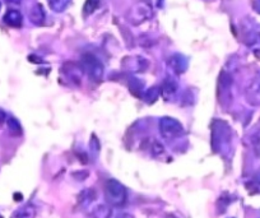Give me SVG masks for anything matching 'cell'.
I'll return each instance as SVG.
<instances>
[{"instance_id":"6da1fadb","label":"cell","mask_w":260,"mask_h":218,"mask_svg":"<svg viewBox=\"0 0 260 218\" xmlns=\"http://www.w3.org/2000/svg\"><path fill=\"white\" fill-rule=\"evenodd\" d=\"M105 199L111 207H124L128 202V190L120 181L110 179L105 184Z\"/></svg>"},{"instance_id":"7a4b0ae2","label":"cell","mask_w":260,"mask_h":218,"mask_svg":"<svg viewBox=\"0 0 260 218\" xmlns=\"http://www.w3.org/2000/svg\"><path fill=\"white\" fill-rule=\"evenodd\" d=\"M241 32L244 44L254 54L260 55V25L254 19L246 18L241 23Z\"/></svg>"},{"instance_id":"3957f363","label":"cell","mask_w":260,"mask_h":218,"mask_svg":"<svg viewBox=\"0 0 260 218\" xmlns=\"http://www.w3.org/2000/svg\"><path fill=\"white\" fill-rule=\"evenodd\" d=\"M158 129L161 136L166 140H175L184 136L185 129L179 120L170 116H163L159 119Z\"/></svg>"},{"instance_id":"277c9868","label":"cell","mask_w":260,"mask_h":218,"mask_svg":"<svg viewBox=\"0 0 260 218\" xmlns=\"http://www.w3.org/2000/svg\"><path fill=\"white\" fill-rule=\"evenodd\" d=\"M82 69L95 82H101L104 77V65L99 57L93 54H84L82 57Z\"/></svg>"},{"instance_id":"5b68a950","label":"cell","mask_w":260,"mask_h":218,"mask_svg":"<svg viewBox=\"0 0 260 218\" xmlns=\"http://www.w3.org/2000/svg\"><path fill=\"white\" fill-rule=\"evenodd\" d=\"M153 9L152 6L149 5L148 3L140 1L136 3L135 5H133L130 8V10L128 12V21L133 26H139L142 23L147 22L148 19L152 18Z\"/></svg>"},{"instance_id":"8992f818","label":"cell","mask_w":260,"mask_h":218,"mask_svg":"<svg viewBox=\"0 0 260 218\" xmlns=\"http://www.w3.org/2000/svg\"><path fill=\"white\" fill-rule=\"evenodd\" d=\"M245 98L251 106H260V73L255 74L246 85Z\"/></svg>"},{"instance_id":"52a82bcc","label":"cell","mask_w":260,"mask_h":218,"mask_svg":"<svg viewBox=\"0 0 260 218\" xmlns=\"http://www.w3.org/2000/svg\"><path fill=\"white\" fill-rule=\"evenodd\" d=\"M168 67L175 74H182L187 68L186 57L180 54H174L168 59Z\"/></svg>"},{"instance_id":"ba28073f","label":"cell","mask_w":260,"mask_h":218,"mask_svg":"<svg viewBox=\"0 0 260 218\" xmlns=\"http://www.w3.org/2000/svg\"><path fill=\"white\" fill-rule=\"evenodd\" d=\"M161 88V95L165 98H170L172 96L176 95V92L179 89V84L176 82V79L172 78V77H167V78L163 81L162 85L159 87Z\"/></svg>"},{"instance_id":"9c48e42d","label":"cell","mask_w":260,"mask_h":218,"mask_svg":"<svg viewBox=\"0 0 260 218\" xmlns=\"http://www.w3.org/2000/svg\"><path fill=\"white\" fill-rule=\"evenodd\" d=\"M4 23L8 25L9 27H14V28H18L21 27L23 23V17L21 14V12L17 9H9L5 13V16L3 18Z\"/></svg>"},{"instance_id":"30bf717a","label":"cell","mask_w":260,"mask_h":218,"mask_svg":"<svg viewBox=\"0 0 260 218\" xmlns=\"http://www.w3.org/2000/svg\"><path fill=\"white\" fill-rule=\"evenodd\" d=\"M35 207L31 206V204H27V206H23L17 209L16 212L12 215V218H35Z\"/></svg>"},{"instance_id":"8fae6325","label":"cell","mask_w":260,"mask_h":218,"mask_svg":"<svg viewBox=\"0 0 260 218\" xmlns=\"http://www.w3.org/2000/svg\"><path fill=\"white\" fill-rule=\"evenodd\" d=\"M29 18L35 25H42L45 21V12L42 9V6L40 4L35 5L31 9V13H29Z\"/></svg>"},{"instance_id":"7c38bea8","label":"cell","mask_w":260,"mask_h":218,"mask_svg":"<svg viewBox=\"0 0 260 218\" xmlns=\"http://www.w3.org/2000/svg\"><path fill=\"white\" fill-rule=\"evenodd\" d=\"M49 5L54 12H64L69 6L72 0H48Z\"/></svg>"},{"instance_id":"4fadbf2b","label":"cell","mask_w":260,"mask_h":218,"mask_svg":"<svg viewBox=\"0 0 260 218\" xmlns=\"http://www.w3.org/2000/svg\"><path fill=\"white\" fill-rule=\"evenodd\" d=\"M6 125H8V129H9V132L13 136H21L22 134V127H21L19 121L17 119H14V117H9L6 120Z\"/></svg>"},{"instance_id":"5bb4252c","label":"cell","mask_w":260,"mask_h":218,"mask_svg":"<svg viewBox=\"0 0 260 218\" xmlns=\"http://www.w3.org/2000/svg\"><path fill=\"white\" fill-rule=\"evenodd\" d=\"M111 217V211L107 206L102 204V206L96 207L92 212V218H110Z\"/></svg>"},{"instance_id":"9a60e30c","label":"cell","mask_w":260,"mask_h":218,"mask_svg":"<svg viewBox=\"0 0 260 218\" xmlns=\"http://www.w3.org/2000/svg\"><path fill=\"white\" fill-rule=\"evenodd\" d=\"M246 188L251 193H260V171L246 183Z\"/></svg>"},{"instance_id":"2e32d148","label":"cell","mask_w":260,"mask_h":218,"mask_svg":"<svg viewBox=\"0 0 260 218\" xmlns=\"http://www.w3.org/2000/svg\"><path fill=\"white\" fill-rule=\"evenodd\" d=\"M159 95H161V88H158V87H152L151 89L144 92L143 98H144L148 104H153V102L159 97Z\"/></svg>"},{"instance_id":"e0dca14e","label":"cell","mask_w":260,"mask_h":218,"mask_svg":"<svg viewBox=\"0 0 260 218\" xmlns=\"http://www.w3.org/2000/svg\"><path fill=\"white\" fill-rule=\"evenodd\" d=\"M100 5H101V0H87L84 6H83V13L86 16H89V14H92L93 12L99 9Z\"/></svg>"},{"instance_id":"ac0fdd59","label":"cell","mask_w":260,"mask_h":218,"mask_svg":"<svg viewBox=\"0 0 260 218\" xmlns=\"http://www.w3.org/2000/svg\"><path fill=\"white\" fill-rule=\"evenodd\" d=\"M251 145H253L254 151L257 152V155H260V130L255 132L251 136Z\"/></svg>"},{"instance_id":"d6986e66","label":"cell","mask_w":260,"mask_h":218,"mask_svg":"<svg viewBox=\"0 0 260 218\" xmlns=\"http://www.w3.org/2000/svg\"><path fill=\"white\" fill-rule=\"evenodd\" d=\"M253 6H254V9L260 14V0H253Z\"/></svg>"},{"instance_id":"ffe728a7","label":"cell","mask_w":260,"mask_h":218,"mask_svg":"<svg viewBox=\"0 0 260 218\" xmlns=\"http://www.w3.org/2000/svg\"><path fill=\"white\" fill-rule=\"evenodd\" d=\"M5 120H6L5 112H4V111L0 109V125H1L3 123H5Z\"/></svg>"},{"instance_id":"44dd1931","label":"cell","mask_w":260,"mask_h":218,"mask_svg":"<svg viewBox=\"0 0 260 218\" xmlns=\"http://www.w3.org/2000/svg\"><path fill=\"white\" fill-rule=\"evenodd\" d=\"M116 218H134L133 216H130L129 213H121V215H119Z\"/></svg>"},{"instance_id":"7402d4cb","label":"cell","mask_w":260,"mask_h":218,"mask_svg":"<svg viewBox=\"0 0 260 218\" xmlns=\"http://www.w3.org/2000/svg\"><path fill=\"white\" fill-rule=\"evenodd\" d=\"M6 1H8V3H10V4H19L21 3V0H6Z\"/></svg>"},{"instance_id":"603a6c76","label":"cell","mask_w":260,"mask_h":218,"mask_svg":"<svg viewBox=\"0 0 260 218\" xmlns=\"http://www.w3.org/2000/svg\"><path fill=\"white\" fill-rule=\"evenodd\" d=\"M0 8H1V4H0Z\"/></svg>"},{"instance_id":"cb8c5ba5","label":"cell","mask_w":260,"mask_h":218,"mask_svg":"<svg viewBox=\"0 0 260 218\" xmlns=\"http://www.w3.org/2000/svg\"><path fill=\"white\" fill-rule=\"evenodd\" d=\"M0 218H1V216H0Z\"/></svg>"}]
</instances>
